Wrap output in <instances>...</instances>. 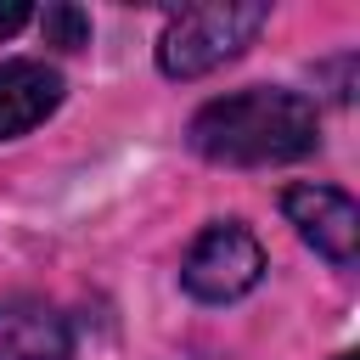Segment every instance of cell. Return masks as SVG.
Masks as SVG:
<instances>
[{
    "instance_id": "cell-1",
    "label": "cell",
    "mask_w": 360,
    "mask_h": 360,
    "mask_svg": "<svg viewBox=\"0 0 360 360\" xmlns=\"http://www.w3.org/2000/svg\"><path fill=\"white\" fill-rule=\"evenodd\" d=\"M315 141H321V118L315 101H304L298 90H264V84L236 90L191 118V146L208 163H231V169L292 163L315 152Z\"/></svg>"
},
{
    "instance_id": "cell-2",
    "label": "cell",
    "mask_w": 360,
    "mask_h": 360,
    "mask_svg": "<svg viewBox=\"0 0 360 360\" xmlns=\"http://www.w3.org/2000/svg\"><path fill=\"white\" fill-rule=\"evenodd\" d=\"M264 6H186L174 11V22L163 28L158 45V68L169 79H202L214 68H225L231 56H242V45L264 28Z\"/></svg>"
},
{
    "instance_id": "cell-3",
    "label": "cell",
    "mask_w": 360,
    "mask_h": 360,
    "mask_svg": "<svg viewBox=\"0 0 360 360\" xmlns=\"http://www.w3.org/2000/svg\"><path fill=\"white\" fill-rule=\"evenodd\" d=\"M259 276H264V248H259L253 231L236 225V219L208 225V231L191 242L186 264H180L186 292L202 298V304H231V298H242L248 287H259Z\"/></svg>"
},
{
    "instance_id": "cell-4",
    "label": "cell",
    "mask_w": 360,
    "mask_h": 360,
    "mask_svg": "<svg viewBox=\"0 0 360 360\" xmlns=\"http://www.w3.org/2000/svg\"><path fill=\"white\" fill-rule=\"evenodd\" d=\"M281 208H287V219L298 225V236L321 259H332L338 270L354 264V253H360V208H354L349 191H338V186H287Z\"/></svg>"
},
{
    "instance_id": "cell-5",
    "label": "cell",
    "mask_w": 360,
    "mask_h": 360,
    "mask_svg": "<svg viewBox=\"0 0 360 360\" xmlns=\"http://www.w3.org/2000/svg\"><path fill=\"white\" fill-rule=\"evenodd\" d=\"M0 360H73V326L39 298H0Z\"/></svg>"
},
{
    "instance_id": "cell-6",
    "label": "cell",
    "mask_w": 360,
    "mask_h": 360,
    "mask_svg": "<svg viewBox=\"0 0 360 360\" xmlns=\"http://www.w3.org/2000/svg\"><path fill=\"white\" fill-rule=\"evenodd\" d=\"M56 101H62V79H56V68L28 62V56L0 62V141L28 135L34 124H45V118L56 112Z\"/></svg>"
},
{
    "instance_id": "cell-7",
    "label": "cell",
    "mask_w": 360,
    "mask_h": 360,
    "mask_svg": "<svg viewBox=\"0 0 360 360\" xmlns=\"http://www.w3.org/2000/svg\"><path fill=\"white\" fill-rule=\"evenodd\" d=\"M39 28H45V45H62V51L90 45V22H84V11H79V6H45Z\"/></svg>"
},
{
    "instance_id": "cell-8",
    "label": "cell",
    "mask_w": 360,
    "mask_h": 360,
    "mask_svg": "<svg viewBox=\"0 0 360 360\" xmlns=\"http://www.w3.org/2000/svg\"><path fill=\"white\" fill-rule=\"evenodd\" d=\"M28 17H34V11H28L22 0H0V39H6V34H17Z\"/></svg>"
},
{
    "instance_id": "cell-9",
    "label": "cell",
    "mask_w": 360,
    "mask_h": 360,
    "mask_svg": "<svg viewBox=\"0 0 360 360\" xmlns=\"http://www.w3.org/2000/svg\"><path fill=\"white\" fill-rule=\"evenodd\" d=\"M338 360H354V354H338Z\"/></svg>"
}]
</instances>
